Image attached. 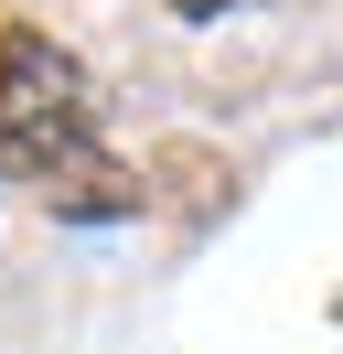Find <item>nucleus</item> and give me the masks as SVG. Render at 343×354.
Returning <instances> with one entry per match:
<instances>
[{"label": "nucleus", "mask_w": 343, "mask_h": 354, "mask_svg": "<svg viewBox=\"0 0 343 354\" xmlns=\"http://www.w3.org/2000/svg\"><path fill=\"white\" fill-rule=\"evenodd\" d=\"M75 151H97V86L43 22H11L0 32V172L54 183Z\"/></svg>", "instance_id": "nucleus-1"}, {"label": "nucleus", "mask_w": 343, "mask_h": 354, "mask_svg": "<svg viewBox=\"0 0 343 354\" xmlns=\"http://www.w3.org/2000/svg\"><path fill=\"white\" fill-rule=\"evenodd\" d=\"M43 204H54V215H75V225L140 215V172H129V161H107V151H75L54 183H43Z\"/></svg>", "instance_id": "nucleus-2"}, {"label": "nucleus", "mask_w": 343, "mask_h": 354, "mask_svg": "<svg viewBox=\"0 0 343 354\" xmlns=\"http://www.w3.org/2000/svg\"><path fill=\"white\" fill-rule=\"evenodd\" d=\"M172 11H183V22H225L236 0H172Z\"/></svg>", "instance_id": "nucleus-3"}]
</instances>
